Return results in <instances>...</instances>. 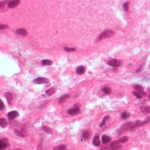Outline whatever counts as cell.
I'll return each mask as SVG.
<instances>
[{
	"mask_svg": "<svg viewBox=\"0 0 150 150\" xmlns=\"http://www.w3.org/2000/svg\"><path fill=\"white\" fill-rule=\"evenodd\" d=\"M140 122L137 121L136 122H128L123 124L118 129V132H122L128 130H131L135 127L140 126Z\"/></svg>",
	"mask_w": 150,
	"mask_h": 150,
	"instance_id": "cell-1",
	"label": "cell"
},
{
	"mask_svg": "<svg viewBox=\"0 0 150 150\" xmlns=\"http://www.w3.org/2000/svg\"><path fill=\"white\" fill-rule=\"evenodd\" d=\"M115 35V32L113 30H105L99 35V37H98V40H102L107 38H110L114 36Z\"/></svg>",
	"mask_w": 150,
	"mask_h": 150,
	"instance_id": "cell-2",
	"label": "cell"
},
{
	"mask_svg": "<svg viewBox=\"0 0 150 150\" xmlns=\"http://www.w3.org/2000/svg\"><path fill=\"white\" fill-rule=\"evenodd\" d=\"M107 64L113 67H119L121 64V61L116 59H112L109 60Z\"/></svg>",
	"mask_w": 150,
	"mask_h": 150,
	"instance_id": "cell-3",
	"label": "cell"
},
{
	"mask_svg": "<svg viewBox=\"0 0 150 150\" xmlns=\"http://www.w3.org/2000/svg\"><path fill=\"white\" fill-rule=\"evenodd\" d=\"M110 148L112 150H120L122 148V146L119 141H114L110 144Z\"/></svg>",
	"mask_w": 150,
	"mask_h": 150,
	"instance_id": "cell-4",
	"label": "cell"
},
{
	"mask_svg": "<svg viewBox=\"0 0 150 150\" xmlns=\"http://www.w3.org/2000/svg\"><path fill=\"white\" fill-rule=\"evenodd\" d=\"M133 88L135 90L138 91L140 94H141L144 97L147 96V93L144 91V88L142 86L139 84H135L133 86Z\"/></svg>",
	"mask_w": 150,
	"mask_h": 150,
	"instance_id": "cell-5",
	"label": "cell"
},
{
	"mask_svg": "<svg viewBox=\"0 0 150 150\" xmlns=\"http://www.w3.org/2000/svg\"><path fill=\"white\" fill-rule=\"evenodd\" d=\"M33 82L36 84H47L50 82L49 79L45 78H38L35 79Z\"/></svg>",
	"mask_w": 150,
	"mask_h": 150,
	"instance_id": "cell-6",
	"label": "cell"
},
{
	"mask_svg": "<svg viewBox=\"0 0 150 150\" xmlns=\"http://www.w3.org/2000/svg\"><path fill=\"white\" fill-rule=\"evenodd\" d=\"M92 133L90 130L88 129H85L83 130L81 134L82 138L85 140H87L90 138L91 136Z\"/></svg>",
	"mask_w": 150,
	"mask_h": 150,
	"instance_id": "cell-7",
	"label": "cell"
},
{
	"mask_svg": "<svg viewBox=\"0 0 150 150\" xmlns=\"http://www.w3.org/2000/svg\"><path fill=\"white\" fill-rule=\"evenodd\" d=\"M19 115L18 112L17 111H12L8 113V117L9 120H12L17 118Z\"/></svg>",
	"mask_w": 150,
	"mask_h": 150,
	"instance_id": "cell-8",
	"label": "cell"
},
{
	"mask_svg": "<svg viewBox=\"0 0 150 150\" xmlns=\"http://www.w3.org/2000/svg\"><path fill=\"white\" fill-rule=\"evenodd\" d=\"M9 143L8 139L6 138L3 139L0 141V150H5L9 145Z\"/></svg>",
	"mask_w": 150,
	"mask_h": 150,
	"instance_id": "cell-9",
	"label": "cell"
},
{
	"mask_svg": "<svg viewBox=\"0 0 150 150\" xmlns=\"http://www.w3.org/2000/svg\"><path fill=\"white\" fill-rule=\"evenodd\" d=\"M80 109L79 108V106H74L73 108L70 109L68 110V113L72 115H75L79 113V112L80 111Z\"/></svg>",
	"mask_w": 150,
	"mask_h": 150,
	"instance_id": "cell-10",
	"label": "cell"
},
{
	"mask_svg": "<svg viewBox=\"0 0 150 150\" xmlns=\"http://www.w3.org/2000/svg\"><path fill=\"white\" fill-rule=\"evenodd\" d=\"M92 143L93 145L95 146L96 147H99L100 145L101 142L99 138V136L97 135L94 136L92 140Z\"/></svg>",
	"mask_w": 150,
	"mask_h": 150,
	"instance_id": "cell-11",
	"label": "cell"
},
{
	"mask_svg": "<svg viewBox=\"0 0 150 150\" xmlns=\"http://www.w3.org/2000/svg\"><path fill=\"white\" fill-rule=\"evenodd\" d=\"M5 97H6L7 99V102L9 103V104H11L12 101L13 100V96L12 94L9 92H5Z\"/></svg>",
	"mask_w": 150,
	"mask_h": 150,
	"instance_id": "cell-12",
	"label": "cell"
},
{
	"mask_svg": "<svg viewBox=\"0 0 150 150\" xmlns=\"http://www.w3.org/2000/svg\"><path fill=\"white\" fill-rule=\"evenodd\" d=\"M140 110L141 112H142L143 113L145 114H150V106H141Z\"/></svg>",
	"mask_w": 150,
	"mask_h": 150,
	"instance_id": "cell-13",
	"label": "cell"
},
{
	"mask_svg": "<svg viewBox=\"0 0 150 150\" xmlns=\"http://www.w3.org/2000/svg\"><path fill=\"white\" fill-rule=\"evenodd\" d=\"M111 137L106 135H104L102 137V142L103 143L106 144L111 141Z\"/></svg>",
	"mask_w": 150,
	"mask_h": 150,
	"instance_id": "cell-14",
	"label": "cell"
},
{
	"mask_svg": "<svg viewBox=\"0 0 150 150\" xmlns=\"http://www.w3.org/2000/svg\"><path fill=\"white\" fill-rule=\"evenodd\" d=\"M57 90L56 88H55V87H53L52 88H50V89H49L47 90L46 91V93L49 96H51L52 95H53L55 93L56 91Z\"/></svg>",
	"mask_w": 150,
	"mask_h": 150,
	"instance_id": "cell-15",
	"label": "cell"
},
{
	"mask_svg": "<svg viewBox=\"0 0 150 150\" xmlns=\"http://www.w3.org/2000/svg\"><path fill=\"white\" fill-rule=\"evenodd\" d=\"M85 71H86L85 67H84V66H79L77 68V73L79 74V75H81V74H84L85 72Z\"/></svg>",
	"mask_w": 150,
	"mask_h": 150,
	"instance_id": "cell-16",
	"label": "cell"
},
{
	"mask_svg": "<svg viewBox=\"0 0 150 150\" xmlns=\"http://www.w3.org/2000/svg\"><path fill=\"white\" fill-rule=\"evenodd\" d=\"M19 2H20L19 0H17L12 1L9 4L8 6L11 9L14 8L15 7H16L17 5H18Z\"/></svg>",
	"mask_w": 150,
	"mask_h": 150,
	"instance_id": "cell-17",
	"label": "cell"
},
{
	"mask_svg": "<svg viewBox=\"0 0 150 150\" xmlns=\"http://www.w3.org/2000/svg\"><path fill=\"white\" fill-rule=\"evenodd\" d=\"M130 116V114L129 113L127 112L126 111H123L122 113H121L120 115L121 118L123 120H126L128 118H129Z\"/></svg>",
	"mask_w": 150,
	"mask_h": 150,
	"instance_id": "cell-18",
	"label": "cell"
},
{
	"mask_svg": "<svg viewBox=\"0 0 150 150\" xmlns=\"http://www.w3.org/2000/svg\"><path fill=\"white\" fill-rule=\"evenodd\" d=\"M16 33L18 35H21L23 36H25L27 34L26 30L23 29H18L16 30Z\"/></svg>",
	"mask_w": 150,
	"mask_h": 150,
	"instance_id": "cell-19",
	"label": "cell"
},
{
	"mask_svg": "<svg viewBox=\"0 0 150 150\" xmlns=\"http://www.w3.org/2000/svg\"><path fill=\"white\" fill-rule=\"evenodd\" d=\"M69 97V95L68 94H64V95H62L60 97L59 100V103L60 104H62L63 103H64L66 100V99Z\"/></svg>",
	"mask_w": 150,
	"mask_h": 150,
	"instance_id": "cell-20",
	"label": "cell"
},
{
	"mask_svg": "<svg viewBox=\"0 0 150 150\" xmlns=\"http://www.w3.org/2000/svg\"><path fill=\"white\" fill-rule=\"evenodd\" d=\"M42 129H43V130H44V132H46L48 134H53L52 129H51V128H50V127L48 126H46V125L43 126L42 128Z\"/></svg>",
	"mask_w": 150,
	"mask_h": 150,
	"instance_id": "cell-21",
	"label": "cell"
},
{
	"mask_svg": "<svg viewBox=\"0 0 150 150\" xmlns=\"http://www.w3.org/2000/svg\"><path fill=\"white\" fill-rule=\"evenodd\" d=\"M7 125H8V123H7V120H6L4 118H1L0 121V126L3 128H5L7 126Z\"/></svg>",
	"mask_w": 150,
	"mask_h": 150,
	"instance_id": "cell-22",
	"label": "cell"
},
{
	"mask_svg": "<svg viewBox=\"0 0 150 150\" xmlns=\"http://www.w3.org/2000/svg\"><path fill=\"white\" fill-rule=\"evenodd\" d=\"M103 92L106 95H110L111 92V88L108 87H104L102 89Z\"/></svg>",
	"mask_w": 150,
	"mask_h": 150,
	"instance_id": "cell-23",
	"label": "cell"
},
{
	"mask_svg": "<svg viewBox=\"0 0 150 150\" xmlns=\"http://www.w3.org/2000/svg\"><path fill=\"white\" fill-rule=\"evenodd\" d=\"M42 65L43 66H51L53 64V62L51 60H42Z\"/></svg>",
	"mask_w": 150,
	"mask_h": 150,
	"instance_id": "cell-24",
	"label": "cell"
},
{
	"mask_svg": "<svg viewBox=\"0 0 150 150\" xmlns=\"http://www.w3.org/2000/svg\"><path fill=\"white\" fill-rule=\"evenodd\" d=\"M109 118H110V116L109 115H107L106 116H105L104 118L103 121H102V122L99 125V127L100 128H102V127L104 126L105 125V123H106V120H108Z\"/></svg>",
	"mask_w": 150,
	"mask_h": 150,
	"instance_id": "cell-25",
	"label": "cell"
},
{
	"mask_svg": "<svg viewBox=\"0 0 150 150\" xmlns=\"http://www.w3.org/2000/svg\"><path fill=\"white\" fill-rule=\"evenodd\" d=\"M14 132H15V133L16 134L17 136H19V137H20L23 138V137H25L24 135L22 132H21L20 131H19L18 130V129H15V130H14Z\"/></svg>",
	"mask_w": 150,
	"mask_h": 150,
	"instance_id": "cell-26",
	"label": "cell"
},
{
	"mask_svg": "<svg viewBox=\"0 0 150 150\" xmlns=\"http://www.w3.org/2000/svg\"><path fill=\"white\" fill-rule=\"evenodd\" d=\"M66 147L64 145H60L54 148L53 150H66Z\"/></svg>",
	"mask_w": 150,
	"mask_h": 150,
	"instance_id": "cell-27",
	"label": "cell"
},
{
	"mask_svg": "<svg viewBox=\"0 0 150 150\" xmlns=\"http://www.w3.org/2000/svg\"><path fill=\"white\" fill-rule=\"evenodd\" d=\"M128 140H129V138L127 136H124L123 137H122L121 138H120L118 140V141L120 143H124L128 141Z\"/></svg>",
	"mask_w": 150,
	"mask_h": 150,
	"instance_id": "cell-28",
	"label": "cell"
},
{
	"mask_svg": "<svg viewBox=\"0 0 150 150\" xmlns=\"http://www.w3.org/2000/svg\"><path fill=\"white\" fill-rule=\"evenodd\" d=\"M123 8L125 11H129V3L128 2H125L123 4Z\"/></svg>",
	"mask_w": 150,
	"mask_h": 150,
	"instance_id": "cell-29",
	"label": "cell"
},
{
	"mask_svg": "<svg viewBox=\"0 0 150 150\" xmlns=\"http://www.w3.org/2000/svg\"><path fill=\"white\" fill-rule=\"evenodd\" d=\"M0 110L1 111H5V104H4L2 100L0 99Z\"/></svg>",
	"mask_w": 150,
	"mask_h": 150,
	"instance_id": "cell-30",
	"label": "cell"
},
{
	"mask_svg": "<svg viewBox=\"0 0 150 150\" xmlns=\"http://www.w3.org/2000/svg\"><path fill=\"white\" fill-rule=\"evenodd\" d=\"M132 94H133L136 97H137V98H138V99H141V98L142 97L141 94L140 93L137 92H136V91H133V92H132Z\"/></svg>",
	"mask_w": 150,
	"mask_h": 150,
	"instance_id": "cell-31",
	"label": "cell"
},
{
	"mask_svg": "<svg viewBox=\"0 0 150 150\" xmlns=\"http://www.w3.org/2000/svg\"><path fill=\"white\" fill-rule=\"evenodd\" d=\"M64 50L68 52H73V51H75L76 49L75 48H69V47H65Z\"/></svg>",
	"mask_w": 150,
	"mask_h": 150,
	"instance_id": "cell-32",
	"label": "cell"
},
{
	"mask_svg": "<svg viewBox=\"0 0 150 150\" xmlns=\"http://www.w3.org/2000/svg\"><path fill=\"white\" fill-rule=\"evenodd\" d=\"M9 27V26L6 25H0V29L2 30V29H6L7 28Z\"/></svg>",
	"mask_w": 150,
	"mask_h": 150,
	"instance_id": "cell-33",
	"label": "cell"
},
{
	"mask_svg": "<svg viewBox=\"0 0 150 150\" xmlns=\"http://www.w3.org/2000/svg\"><path fill=\"white\" fill-rule=\"evenodd\" d=\"M101 150H110V149L109 148L105 147V148H102Z\"/></svg>",
	"mask_w": 150,
	"mask_h": 150,
	"instance_id": "cell-34",
	"label": "cell"
},
{
	"mask_svg": "<svg viewBox=\"0 0 150 150\" xmlns=\"http://www.w3.org/2000/svg\"><path fill=\"white\" fill-rule=\"evenodd\" d=\"M21 150L20 149H18V150Z\"/></svg>",
	"mask_w": 150,
	"mask_h": 150,
	"instance_id": "cell-35",
	"label": "cell"
},
{
	"mask_svg": "<svg viewBox=\"0 0 150 150\" xmlns=\"http://www.w3.org/2000/svg\"><path fill=\"white\" fill-rule=\"evenodd\" d=\"M149 99H150V95H149Z\"/></svg>",
	"mask_w": 150,
	"mask_h": 150,
	"instance_id": "cell-36",
	"label": "cell"
},
{
	"mask_svg": "<svg viewBox=\"0 0 150 150\" xmlns=\"http://www.w3.org/2000/svg\"><path fill=\"white\" fill-rule=\"evenodd\" d=\"M149 68L150 69V65H149Z\"/></svg>",
	"mask_w": 150,
	"mask_h": 150,
	"instance_id": "cell-37",
	"label": "cell"
}]
</instances>
